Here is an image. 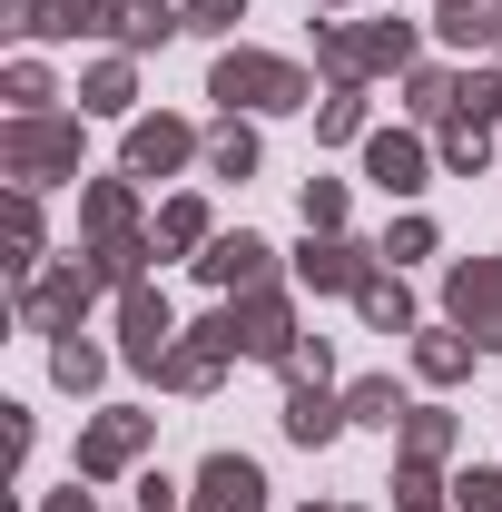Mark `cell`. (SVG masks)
<instances>
[{"label": "cell", "mask_w": 502, "mask_h": 512, "mask_svg": "<svg viewBox=\"0 0 502 512\" xmlns=\"http://www.w3.org/2000/svg\"><path fill=\"white\" fill-rule=\"evenodd\" d=\"M207 99L237 119H286V109H315V79L296 60H276V50H217V69H207Z\"/></svg>", "instance_id": "cell-1"}, {"label": "cell", "mask_w": 502, "mask_h": 512, "mask_svg": "<svg viewBox=\"0 0 502 512\" xmlns=\"http://www.w3.org/2000/svg\"><path fill=\"white\" fill-rule=\"evenodd\" d=\"M414 40H424L414 20H325L315 30V69H325V89H365L375 69L404 79L414 69Z\"/></svg>", "instance_id": "cell-2"}, {"label": "cell", "mask_w": 502, "mask_h": 512, "mask_svg": "<svg viewBox=\"0 0 502 512\" xmlns=\"http://www.w3.org/2000/svg\"><path fill=\"white\" fill-rule=\"evenodd\" d=\"M0 178H20V188H60V178H79V119H60V109L10 119V128H0Z\"/></svg>", "instance_id": "cell-3"}, {"label": "cell", "mask_w": 502, "mask_h": 512, "mask_svg": "<svg viewBox=\"0 0 502 512\" xmlns=\"http://www.w3.org/2000/svg\"><path fill=\"white\" fill-rule=\"evenodd\" d=\"M237 355H247V335H237V306H217V316H197L188 335L168 345V365H158L148 384H158V394H207V384L227 375Z\"/></svg>", "instance_id": "cell-4"}, {"label": "cell", "mask_w": 502, "mask_h": 512, "mask_svg": "<svg viewBox=\"0 0 502 512\" xmlns=\"http://www.w3.org/2000/svg\"><path fill=\"white\" fill-rule=\"evenodd\" d=\"M99 296H109V286L89 276V256L40 266V276H20V325H40V335H79V316H89Z\"/></svg>", "instance_id": "cell-5"}, {"label": "cell", "mask_w": 502, "mask_h": 512, "mask_svg": "<svg viewBox=\"0 0 502 512\" xmlns=\"http://www.w3.org/2000/svg\"><path fill=\"white\" fill-rule=\"evenodd\" d=\"M375 276H384V247L345 237V227H335V237L306 227V247H296V286H306V296H365Z\"/></svg>", "instance_id": "cell-6"}, {"label": "cell", "mask_w": 502, "mask_h": 512, "mask_svg": "<svg viewBox=\"0 0 502 512\" xmlns=\"http://www.w3.org/2000/svg\"><path fill=\"white\" fill-rule=\"evenodd\" d=\"M148 444H158V414H138V404L79 424V483H119V473H138V453H148Z\"/></svg>", "instance_id": "cell-7"}, {"label": "cell", "mask_w": 502, "mask_h": 512, "mask_svg": "<svg viewBox=\"0 0 502 512\" xmlns=\"http://www.w3.org/2000/svg\"><path fill=\"white\" fill-rule=\"evenodd\" d=\"M443 316L493 355V345H502V256H453V276H443Z\"/></svg>", "instance_id": "cell-8"}, {"label": "cell", "mask_w": 502, "mask_h": 512, "mask_svg": "<svg viewBox=\"0 0 502 512\" xmlns=\"http://www.w3.org/2000/svg\"><path fill=\"white\" fill-rule=\"evenodd\" d=\"M188 158H207V138L188 119H128V148H119V178L138 188H158V178H178Z\"/></svg>", "instance_id": "cell-9"}, {"label": "cell", "mask_w": 502, "mask_h": 512, "mask_svg": "<svg viewBox=\"0 0 502 512\" xmlns=\"http://www.w3.org/2000/svg\"><path fill=\"white\" fill-rule=\"evenodd\" d=\"M237 335H247L256 365H276V375H286V365H296V345H306L296 296H286V286H247V296H237Z\"/></svg>", "instance_id": "cell-10"}, {"label": "cell", "mask_w": 502, "mask_h": 512, "mask_svg": "<svg viewBox=\"0 0 502 512\" xmlns=\"http://www.w3.org/2000/svg\"><path fill=\"white\" fill-rule=\"evenodd\" d=\"M178 335H188V325H178V306H168L158 286H128V296H119V355L138 365V375H158Z\"/></svg>", "instance_id": "cell-11"}, {"label": "cell", "mask_w": 502, "mask_h": 512, "mask_svg": "<svg viewBox=\"0 0 502 512\" xmlns=\"http://www.w3.org/2000/svg\"><path fill=\"white\" fill-rule=\"evenodd\" d=\"M197 276H207L217 296L276 286V247H266V237H247V227H237V237H207V247H197Z\"/></svg>", "instance_id": "cell-12"}, {"label": "cell", "mask_w": 502, "mask_h": 512, "mask_svg": "<svg viewBox=\"0 0 502 512\" xmlns=\"http://www.w3.org/2000/svg\"><path fill=\"white\" fill-rule=\"evenodd\" d=\"M188 512H266V473L247 453H207L188 483Z\"/></svg>", "instance_id": "cell-13"}, {"label": "cell", "mask_w": 502, "mask_h": 512, "mask_svg": "<svg viewBox=\"0 0 502 512\" xmlns=\"http://www.w3.org/2000/svg\"><path fill=\"white\" fill-rule=\"evenodd\" d=\"M424 168H434V148H424L414 128H375V138H365V178H375L384 197H424Z\"/></svg>", "instance_id": "cell-14"}, {"label": "cell", "mask_w": 502, "mask_h": 512, "mask_svg": "<svg viewBox=\"0 0 502 512\" xmlns=\"http://www.w3.org/2000/svg\"><path fill=\"white\" fill-rule=\"evenodd\" d=\"M335 434H345V394H325L315 375H286V444L325 453Z\"/></svg>", "instance_id": "cell-15"}, {"label": "cell", "mask_w": 502, "mask_h": 512, "mask_svg": "<svg viewBox=\"0 0 502 512\" xmlns=\"http://www.w3.org/2000/svg\"><path fill=\"white\" fill-rule=\"evenodd\" d=\"M434 40H443V50H473V60L502 50V0H443V10H434Z\"/></svg>", "instance_id": "cell-16"}, {"label": "cell", "mask_w": 502, "mask_h": 512, "mask_svg": "<svg viewBox=\"0 0 502 512\" xmlns=\"http://www.w3.org/2000/svg\"><path fill=\"white\" fill-rule=\"evenodd\" d=\"M128 109H138V69H128V50L79 69V119H128Z\"/></svg>", "instance_id": "cell-17"}, {"label": "cell", "mask_w": 502, "mask_h": 512, "mask_svg": "<svg viewBox=\"0 0 502 512\" xmlns=\"http://www.w3.org/2000/svg\"><path fill=\"white\" fill-rule=\"evenodd\" d=\"M79 227H89V247L99 237H138V188L128 178H89L79 188Z\"/></svg>", "instance_id": "cell-18"}, {"label": "cell", "mask_w": 502, "mask_h": 512, "mask_svg": "<svg viewBox=\"0 0 502 512\" xmlns=\"http://www.w3.org/2000/svg\"><path fill=\"white\" fill-rule=\"evenodd\" d=\"M178 30H188V10H178V0H128V20H119V50H128V60H148V50H168Z\"/></svg>", "instance_id": "cell-19"}, {"label": "cell", "mask_w": 502, "mask_h": 512, "mask_svg": "<svg viewBox=\"0 0 502 512\" xmlns=\"http://www.w3.org/2000/svg\"><path fill=\"white\" fill-rule=\"evenodd\" d=\"M473 355H483V345H473L463 325H443V335H414V375H424V384H463V375H473Z\"/></svg>", "instance_id": "cell-20"}, {"label": "cell", "mask_w": 502, "mask_h": 512, "mask_svg": "<svg viewBox=\"0 0 502 512\" xmlns=\"http://www.w3.org/2000/svg\"><path fill=\"white\" fill-rule=\"evenodd\" d=\"M404 394H394V375H355L345 384V424H375V434H404Z\"/></svg>", "instance_id": "cell-21"}, {"label": "cell", "mask_w": 502, "mask_h": 512, "mask_svg": "<svg viewBox=\"0 0 502 512\" xmlns=\"http://www.w3.org/2000/svg\"><path fill=\"white\" fill-rule=\"evenodd\" d=\"M355 316L375 325V335H414V286H404V276H394V266H384L375 286H365V296H355Z\"/></svg>", "instance_id": "cell-22"}, {"label": "cell", "mask_w": 502, "mask_h": 512, "mask_svg": "<svg viewBox=\"0 0 502 512\" xmlns=\"http://www.w3.org/2000/svg\"><path fill=\"white\" fill-rule=\"evenodd\" d=\"M148 237H158V256H188V247H207V237H217V227H207V197H168Z\"/></svg>", "instance_id": "cell-23"}, {"label": "cell", "mask_w": 502, "mask_h": 512, "mask_svg": "<svg viewBox=\"0 0 502 512\" xmlns=\"http://www.w3.org/2000/svg\"><path fill=\"white\" fill-rule=\"evenodd\" d=\"M453 79H463V69H434V60H414V69H404V109H414L424 128H443V119H453Z\"/></svg>", "instance_id": "cell-24"}, {"label": "cell", "mask_w": 502, "mask_h": 512, "mask_svg": "<svg viewBox=\"0 0 502 512\" xmlns=\"http://www.w3.org/2000/svg\"><path fill=\"white\" fill-rule=\"evenodd\" d=\"M50 375H60V394H99V384H109V355H99L89 335H60V345H50Z\"/></svg>", "instance_id": "cell-25"}, {"label": "cell", "mask_w": 502, "mask_h": 512, "mask_svg": "<svg viewBox=\"0 0 502 512\" xmlns=\"http://www.w3.org/2000/svg\"><path fill=\"white\" fill-rule=\"evenodd\" d=\"M453 444H463V424H453L443 404H414V414H404V463H443Z\"/></svg>", "instance_id": "cell-26"}, {"label": "cell", "mask_w": 502, "mask_h": 512, "mask_svg": "<svg viewBox=\"0 0 502 512\" xmlns=\"http://www.w3.org/2000/svg\"><path fill=\"white\" fill-rule=\"evenodd\" d=\"M256 158H266V148H256V128H247V119H227L217 138H207V178H237V188H247Z\"/></svg>", "instance_id": "cell-27"}, {"label": "cell", "mask_w": 502, "mask_h": 512, "mask_svg": "<svg viewBox=\"0 0 502 512\" xmlns=\"http://www.w3.org/2000/svg\"><path fill=\"white\" fill-rule=\"evenodd\" d=\"M0 99H10V119H40V109L60 99V79H50L40 60H10V79H0Z\"/></svg>", "instance_id": "cell-28"}, {"label": "cell", "mask_w": 502, "mask_h": 512, "mask_svg": "<svg viewBox=\"0 0 502 512\" xmlns=\"http://www.w3.org/2000/svg\"><path fill=\"white\" fill-rule=\"evenodd\" d=\"M315 138H325V148H345V138H375V128H365V89H325Z\"/></svg>", "instance_id": "cell-29"}, {"label": "cell", "mask_w": 502, "mask_h": 512, "mask_svg": "<svg viewBox=\"0 0 502 512\" xmlns=\"http://www.w3.org/2000/svg\"><path fill=\"white\" fill-rule=\"evenodd\" d=\"M0 227H10V266H20V276H40V197L10 188V217H0Z\"/></svg>", "instance_id": "cell-30"}, {"label": "cell", "mask_w": 502, "mask_h": 512, "mask_svg": "<svg viewBox=\"0 0 502 512\" xmlns=\"http://www.w3.org/2000/svg\"><path fill=\"white\" fill-rule=\"evenodd\" d=\"M434 158L453 168V178H483V168H493V128H443Z\"/></svg>", "instance_id": "cell-31"}, {"label": "cell", "mask_w": 502, "mask_h": 512, "mask_svg": "<svg viewBox=\"0 0 502 512\" xmlns=\"http://www.w3.org/2000/svg\"><path fill=\"white\" fill-rule=\"evenodd\" d=\"M394 512H443V463H394Z\"/></svg>", "instance_id": "cell-32"}, {"label": "cell", "mask_w": 502, "mask_h": 512, "mask_svg": "<svg viewBox=\"0 0 502 512\" xmlns=\"http://www.w3.org/2000/svg\"><path fill=\"white\" fill-rule=\"evenodd\" d=\"M296 207H306L315 237H335V227H345V178H306V197H296Z\"/></svg>", "instance_id": "cell-33"}, {"label": "cell", "mask_w": 502, "mask_h": 512, "mask_svg": "<svg viewBox=\"0 0 502 512\" xmlns=\"http://www.w3.org/2000/svg\"><path fill=\"white\" fill-rule=\"evenodd\" d=\"M414 256H434V217H394L384 227V266H414Z\"/></svg>", "instance_id": "cell-34"}, {"label": "cell", "mask_w": 502, "mask_h": 512, "mask_svg": "<svg viewBox=\"0 0 502 512\" xmlns=\"http://www.w3.org/2000/svg\"><path fill=\"white\" fill-rule=\"evenodd\" d=\"M453 512H502V463H473L453 483Z\"/></svg>", "instance_id": "cell-35"}, {"label": "cell", "mask_w": 502, "mask_h": 512, "mask_svg": "<svg viewBox=\"0 0 502 512\" xmlns=\"http://www.w3.org/2000/svg\"><path fill=\"white\" fill-rule=\"evenodd\" d=\"M247 20V0H188V40H227Z\"/></svg>", "instance_id": "cell-36"}, {"label": "cell", "mask_w": 502, "mask_h": 512, "mask_svg": "<svg viewBox=\"0 0 502 512\" xmlns=\"http://www.w3.org/2000/svg\"><path fill=\"white\" fill-rule=\"evenodd\" d=\"M138 512H188V503H178V483H168V473H138Z\"/></svg>", "instance_id": "cell-37"}, {"label": "cell", "mask_w": 502, "mask_h": 512, "mask_svg": "<svg viewBox=\"0 0 502 512\" xmlns=\"http://www.w3.org/2000/svg\"><path fill=\"white\" fill-rule=\"evenodd\" d=\"M40 512H99L89 493H79V473H69V493H40Z\"/></svg>", "instance_id": "cell-38"}, {"label": "cell", "mask_w": 502, "mask_h": 512, "mask_svg": "<svg viewBox=\"0 0 502 512\" xmlns=\"http://www.w3.org/2000/svg\"><path fill=\"white\" fill-rule=\"evenodd\" d=\"M306 512H365V503H306Z\"/></svg>", "instance_id": "cell-39"}, {"label": "cell", "mask_w": 502, "mask_h": 512, "mask_svg": "<svg viewBox=\"0 0 502 512\" xmlns=\"http://www.w3.org/2000/svg\"><path fill=\"white\" fill-rule=\"evenodd\" d=\"M315 10H345V0H315Z\"/></svg>", "instance_id": "cell-40"}, {"label": "cell", "mask_w": 502, "mask_h": 512, "mask_svg": "<svg viewBox=\"0 0 502 512\" xmlns=\"http://www.w3.org/2000/svg\"><path fill=\"white\" fill-rule=\"evenodd\" d=\"M434 10H443V0H434Z\"/></svg>", "instance_id": "cell-41"}, {"label": "cell", "mask_w": 502, "mask_h": 512, "mask_svg": "<svg viewBox=\"0 0 502 512\" xmlns=\"http://www.w3.org/2000/svg\"><path fill=\"white\" fill-rule=\"evenodd\" d=\"M493 60H502V50H493Z\"/></svg>", "instance_id": "cell-42"}]
</instances>
